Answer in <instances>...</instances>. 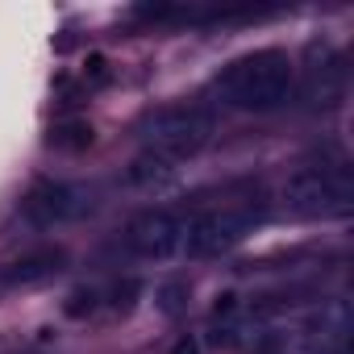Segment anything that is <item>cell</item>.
<instances>
[{"label":"cell","mask_w":354,"mask_h":354,"mask_svg":"<svg viewBox=\"0 0 354 354\" xmlns=\"http://www.w3.org/2000/svg\"><path fill=\"white\" fill-rule=\"evenodd\" d=\"M292 88H296V67L275 46L250 50V55L234 59L209 84V92H213L217 104L242 109V113H271V109H279L292 96Z\"/></svg>","instance_id":"1"},{"label":"cell","mask_w":354,"mask_h":354,"mask_svg":"<svg viewBox=\"0 0 354 354\" xmlns=\"http://www.w3.org/2000/svg\"><path fill=\"white\" fill-rule=\"evenodd\" d=\"M213 113L201 109V104H171V109H158L146 125H142V138H146V150L171 158V162H184L192 154H201L209 142H213Z\"/></svg>","instance_id":"2"},{"label":"cell","mask_w":354,"mask_h":354,"mask_svg":"<svg viewBox=\"0 0 354 354\" xmlns=\"http://www.w3.org/2000/svg\"><path fill=\"white\" fill-rule=\"evenodd\" d=\"M279 201L296 217H342V213H350L354 184L342 167H304V171L288 175Z\"/></svg>","instance_id":"3"},{"label":"cell","mask_w":354,"mask_h":354,"mask_svg":"<svg viewBox=\"0 0 354 354\" xmlns=\"http://www.w3.org/2000/svg\"><path fill=\"white\" fill-rule=\"evenodd\" d=\"M263 217H267V205H263V201L209 209V213H201V217L188 221L184 250H188V259H217V254L234 250L246 234H254V225H259Z\"/></svg>","instance_id":"4"},{"label":"cell","mask_w":354,"mask_h":354,"mask_svg":"<svg viewBox=\"0 0 354 354\" xmlns=\"http://www.w3.org/2000/svg\"><path fill=\"white\" fill-rule=\"evenodd\" d=\"M84 213H92V192L80 188V184L42 180V184H34V188L21 196V217H26L30 225H38V230L80 221Z\"/></svg>","instance_id":"5"},{"label":"cell","mask_w":354,"mask_h":354,"mask_svg":"<svg viewBox=\"0 0 354 354\" xmlns=\"http://www.w3.org/2000/svg\"><path fill=\"white\" fill-rule=\"evenodd\" d=\"M342 96H346V59H342V50L333 42H308L300 100L308 109H333Z\"/></svg>","instance_id":"6"},{"label":"cell","mask_w":354,"mask_h":354,"mask_svg":"<svg viewBox=\"0 0 354 354\" xmlns=\"http://www.w3.org/2000/svg\"><path fill=\"white\" fill-rule=\"evenodd\" d=\"M184 234H188V221L175 217L167 209H146L129 221L125 230V246L138 254V259H150V263H162L171 254L184 250Z\"/></svg>","instance_id":"7"},{"label":"cell","mask_w":354,"mask_h":354,"mask_svg":"<svg viewBox=\"0 0 354 354\" xmlns=\"http://www.w3.org/2000/svg\"><path fill=\"white\" fill-rule=\"evenodd\" d=\"M67 263V254L59 246H42L26 259H13L0 267V292H13V288H34V283H46L50 275H59Z\"/></svg>","instance_id":"8"},{"label":"cell","mask_w":354,"mask_h":354,"mask_svg":"<svg viewBox=\"0 0 354 354\" xmlns=\"http://www.w3.org/2000/svg\"><path fill=\"white\" fill-rule=\"evenodd\" d=\"M175 171H180V162H171V158H162V154H154V150H142V154L129 162L125 180L138 184V188H146V184H162V180H171Z\"/></svg>","instance_id":"9"},{"label":"cell","mask_w":354,"mask_h":354,"mask_svg":"<svg viewBox=\"0 0 354 354\" xmlns=\"http://www.w3.org/2000/svg\"><path fill=\"white\" fill-rule=\"evenodd\" d=\"M92 138H96V133H92V125H88V121H59V125L50 129V138H46V142H50L55 150H88V146H92Z\"/></svg>","instance_id":"10"},{"label":"cell","mask_w":354,"mask_h":354,"mask_svg":"<svg viewBox=\"0 0 354 354\" xmlns=\"http://www.w3.org/2000/svg\"><path fill=\"white\" fill-rule=\"evenodd\" d=\"M100 300H104V292H100V288H92V283H84V288H75V292L67 296L63 313H67L71 321H84V317H92V313L100 308Z\"/></svg>","instance_id":"11"},{"label":"cell","mask_w":354,"mask_h":354,"mask_svg":"<svg viewBox=\"0 0 354 354\" xmlns=\"http://www.w3.org/2000/svg\"><path fill=\"white\" fill-rule=\"evenodd\" d=\"M142 292V283L138 279H125V283H117L113 288V308H121V313H129L133 308V296Z\"/></svg>","instance_id":"12"},{"label":"cell","mask_w":354,"mask_h":354,"mask_svg":"<svg viewBox=\"0 0 354 354\" xmlns=\"http://www.w3.org/2000/svg\"><path fill=\"white\" fill-rule=\"evenodd\" d=\"M158 300H162V313H180L184 308V283H167L158 292Z\"/></svg>","instance_id":"13"},{"label":"cell","mask_w":354,"mask_h":354,"mask_svg":"<svg viewBox=\"0 0 354 354\" xmlns=\"http://www.w3.org/2000/svg\"><path fill=\"white\" fill-rule=\"evenodd\" d=\"M88 75H92L96 84H104V80H109V59H104V55H88Z\"/></svg>","instance_id":"14"},{"label":"cell","mask_w":354,"mask_h":354,"mask_svg":"<svg viewBox=\"0 0 354 354\" xmlns=\"http://www.w3.org/2000/svg\"><path fill=\"white\" fill-rule=\"evenodd\" d=\"M171 354H201V346L192 342V337H180V342H175V350Z\"/></svg>","instance_id":"15"},{"label":"cell","mask_w":354,"mask_h":354,"mask_svg":"<svg viewBox=\"0 0 354 354\" xmlns=\"http://www.w3.org/2000/svg\"><path fill=\"white\" fill-rule=\"evenodd\" d=\"M254 354H283L279 346H271V342H263V346H254Z\"/></svg>","instance_id":"16"}]
</instances>
